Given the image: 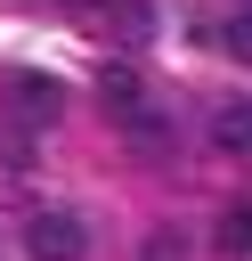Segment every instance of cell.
Instances as JSON below:
<instances>
[{
	"instance_id": "obj_1",
	"label": "cell",
	"mask_w": 252,
	"mask_h": 261,
	"mask_svg": "<svg viewBox=\"0 0 252 261\" xmlns=\"http://www.w3.org/2000/svg\"><path fill=\"white\" fill-rule=\"evenodd\" d=\"M98 98L114 106V122H122V130H130V139H138L146 155L163 147V130H171V122H163V106L146 98V82H138V65H106V73H98Z\"/></svg>"
},
{
	"instance_id": "obj_2",
	"label": "cell",
	"mask_w": 252,
	"mask_h": 261,
	"mask_svg": "<svg viewBox=\"0 0 252 261\" xmlns=\"http://www.w3.org/2000/svg\"><path fill=\"white\" fill-rule=\"evenodd\" d=\"M0 106H8V130H57V114H65V82L24 65V73L0 82Z\"/></svg>"
},
{
	"instance_id": "obj_3",
	"label": "cell",
	"mask_w": 252,
	"mask_h": 261,
	"mask_svg": "<svg viewBox=\"0 0 252 261\" xmlns=\"http://www.w3.org/2000/svg\"><path fill=\"white\" fill-rule=\"evenodd\" d=\"M24 261H89V220L65 212V204L33 212L24 220Z\"/></svg>"
},
{
	"instance_id": "obj_4",
	"label": "cell",
	"mask_w": 252,
	"mask_h": 261,
	"mask_svg": "<svg viewBox=\"0 0 252 261\" xmlns=\"http://www.w3.org/2000/svg\"><path fill=\"white\" fill-rule=\"evenodd\" d=\"M211 147L219 155H252V98H219L211 106Z\"/></svg>"
},
{
	"instance_id": "obj_5",
	"label": "cell",
	"mask_w": 252,
	"mask_h": 261,
	"mask_svg": "<svg viewBox=\"0 0 252 261\" xmlns=\"http://www.w3.org/2000/svg\"><path fill=\"white\" fill-rule=\"evenodd\" d=\"M219 41H228V57H236V65H252V8H236Z\"/></svg>"
},
{
	"instance_id": "obj_6",
	"label": "cell",
	"mask_w": 252,
	"mask_h": 261,
	"mask_svg": "<svg viewBox=\"0 0 252 261\" xmlns=\"http://www.w3.org/2000/svg\"><path fill=\"white\" fill-rule=\"evenodd\" d=\"M138 261H187V237H179V228H154V237L138 245Z\"/></svg>"
}]
</instances>
